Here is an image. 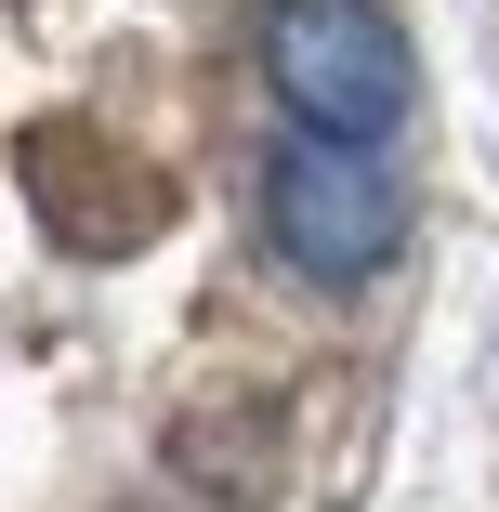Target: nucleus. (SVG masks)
<instances>
[{
	"label": "nucleus",
	"instance_id": "f03ea898",
	"mask_svg": "<svg viewBox=\"0 0 499 512\" xmlns=\"http://www.w3.org/2000/svg\"><path fill=\"white\" fill-rule=\"evenodd\" d=\"M263 79H276L289 132L381 145L408 119V40H394L381 0H276L263 14Z\"/></svg>",
	"mask_w": 499,
	"mask_h": 512
},
{
	"label": "nucleus",
	"instance_id": "f257e3e1",
	"mask_svg": "<svg viewBox=\"0 0 499 512\" xmlns=\"http://www.w3.org/2000/svg\"><path fill=\"white\" fill-rule=\"evenodd\" d=\"M263 224H276V250L303 263L316 289H368L394 250H408V184H394L381 145L289 132V145L263 158Z\"/></svg>",
	"mask_w": 499,
	"mask_h": 512
}]
</instances>
